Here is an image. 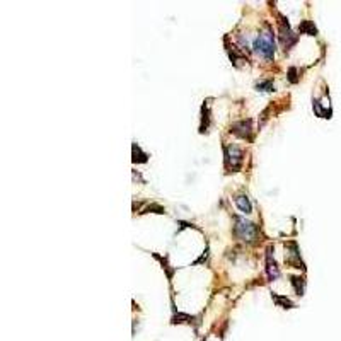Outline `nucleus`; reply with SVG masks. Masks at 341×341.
<instances>
[{
  "mask_svg": "<svg viewBox=\"0 0 341 341\" xmlns=\"http://www.w3.org/2000/svg\"><path fill=\"white\" fill-rule=\"evenodd\" d=\"M252 48L264 60H271L275 57V36H273L271 28H268L264 33H259V36L252 43Z\"/></svg>",
  "mask_w": 341,
  "mask_h": 341,
  "instance_id": "nucleus-1",
  "label": "nucleus"
},
{
  "mask_svg": "<svg viewBox=\"0 0 341 341\" xmlns=\"http://www.w3.org/2000/svg\"><path fill=\"white\" fill-rule=\"evenodd\" d=\"M235 227H234V235L241 241H252V239L258 235V227L252 222L244 220L241 217H234Z\"/></svg>",
  "mask_w": 341,
  "mask_h": 341,
  "instance_id": "nucleus-2",
  "label": "nucleus"
},
{
  "mask_svg": "<svg viewBox=\"0 0 341 341\" xmlns=\"http://www.w3.org/2000/svg\"><path fill=\"white\" fill-rule=\"evenodd\" d=\"M278 33H280V41H281V46L285 48V52H290L292 50V46L297 43L298 36L293 35L292 31H290V24H288V19H285V16L278 14Z\"/></svg>",
  "mask_w": 341,
  "mask_h": 341,
  "instance_id": "nucleus-3",
  "label": "nucleus"
},
{
  "mask_svg": "<svg viewBox=\"0 0 341 341\" xmlns=\"http://www.w3.org/2000/svg\"><path fill=\"white\" fill-rule=\"evenodd\" d=\"M224 157H225V167L237 172L242 167V150L235 145H225L224 147Z\"/></svg>",
  "mask_w": 341,
  "mask_h": 341,
  "instance_id": "nucleus-4",
  "label": "nucleus"
},
{
  "mask_svg": "<svg viewBox=\"0 0 341 341\" xmlns=\"http://www.w3.org/2000/svg\"><path fill=\"white\" fill-rule=\"evenodd\" d=\"M285 261H287L288 264H293V268H302L304 269V263L300 261V251H298V246L295 241H290L285 244Z\"/></svg>",
  "mask_w": 341,
  "mask_h": 341,
  "instance_id": "nucleus-5",
  "label": "nucleus"
},
{
  "mask_svg": "<svg viewBox=\"0 0 341 341\" xmlns=\"http://www.w3.org/2000/svg\"><path fill=\"white\" fill-rule=\"evenodd\" d=\"M230 133H234L235 137H239V138H247V140H251L252 120L247 118V120H241V121H237V123H234L230 126Z\"/></svg>",
  "mask_w": 341,
  "mask_h": 341,
  "instance_id": "nucleus-6",
  "label": "nucleus"
},
{
  "mask_svg": "<svg viewBox=\"0 0 341 341\" xmlns=\"http://www.w3.org/2000/svg\"><path fill=\"white\" fill-rule=\"evenodd\" d=\"M266 273L269 280H276L280 276V268L276 266L275 256H273V246L266 247Z\"/></svg>",
  "mask_w": 341,
  "mask_h": 341,
  "instance_id": "nucleus-7",
  "label": "nucleus"
},
{
  "mask_svg": "<svg viewBox=\"0 0 341 341\" xmlns=\"http://www.w3.org/2000/svg\"><path fill=\"white\" fill-rule=\"evenodd\" d=\"M234 203L237 205V208L241 210L242 213H251V210H252V207H251V201H249V198H247L246 195H237L234 198Z\"/></svg>",
  "mask_w": 341,
  "mask_h": 341,
  "instance_id": "nucleus-8",
  "label": "nucleus"
},
{
  "mask_svg": "<svg viewBox=\"0 0 341 341\" xmlns=\"http://www.w3.org/2000/svg\"><path fill=\"white\" fill-rule=\"evenodd\" d=\"M298 33H302V35L315 36V35H317V28L314 26L312 21H302V23L298 24Z\"/></svg>",
  "mask_w": 341,
  "mask_h": 341,
  "instance_id": "nucleus-9",
  "label": "nucleus"
},
{
  "mask_svg": "<svg viewBox=\"0 0 341 341\" xmlns=\"http://www.w3.org/2000/svg\"><path fill=\"white\" fill-rule=\"evenodd\" d=\"M132 150H133V162L135 164H144V162L149 161V154H145L144 150L140 149V145L133 144Z\"/></svg>",
  "mask_w": 341,
  "mask_h": 341,
  "instance_id": "nucleus-10",
  "label": "nucleus"
},
{
  "mask_svg": "<svg viewBox=\"0 0 341 341\" xmlns=\"http://www.w3.org/2000/svg\"><path fill=\"white\" fill-rule=\"evenodd\" d=\"M271 298L276 302V305L283 307V309H293V307H295V304H293L290 298L283 297V295H278V293H275V292H271Z\"/></svg>",
  "mask_w": 341,
  "mask_h": 341,
  "instance_id": "nucleus-11",
  "label": "nucleus"
},
{
  "mask_svg": "<svg viewBox=\"0 0 341 341\" xmlns=\"http://www.w3.org/2000/svg\"><path fill=\"white\" fill-rule=\"evenodd\" d=\"M290 283L293 285L295 293L298 297L304 295V290H305V280L304 278H300V276H290Z\"/></svg>",
  "mask_w": 341,
  "mask_h": 341,
  "instance_id": "nucleus-12",
  "label": "nucleus"
},
{
  "mask_svg": "<svg viewBox=\"0 0 341 341\" xmlns=\"http://www.w3.org/2000/svg\"><path fill=\"white\" fill-rule=\"evenodd\" d=\"M201 126H200V133H205L210 125V111H208V104H203V109H201Z\"/></svg>",
  "mask_w": 341,
  "mask_h": 341,
  "instance_id": "nucleus-13",
  "label": "nucleus"
},
{
  "mask_svg": "<svg viewBox=\"0 0 341 341\" xmlns=\"http://www.w3.org/2000/svg\"><path fill=\"white\" fill-rule=\"evenodd\" d=\"M256 91L271 92V91H275V84H273L271 79H266V81H258V82H256Z\"/></svg>",
  "mask_w": 341,
  "mask_h": 341,
  "instance_id": "nucleus-14",
  "label": "nucleus"
},
{
  "mask_svg": "<svg viewBox=\"0 0 341 341\" xmlns=\"http://www.w3.org/2000/svg\"><path fill=\"white\" fill-rule=\"evenodd\" d=\"M152 256H154L155 259H159V261H161V263H162V268L167 271V278H169V283H171V281H172V275H174V271H172V269H169V263H167V256H166V258H162V256L155 254V252H154Z\"/></svg>",
  "mask_w": 341,
  "mask_h": 341,
  "instance_id": "nucleus-15",
  "label": "nucleus"
},
{
  "mask_svg": "<svg viewBox=\"0 0 341 341\" xmlns=\"http://www.w3.org/2000/svg\"><path fill=\"white\" fill-rule=\"evenodd\" d=\"M295 74H297L295 67H290V69H288V81L292 82V84H297L298 82V77H297Z\"/></svg>",
  "mask_w": 341,
  "mask_h": 341,
  "instance_id": "nucleus-16",
  "label": "nucleus"
}]
</instances>
